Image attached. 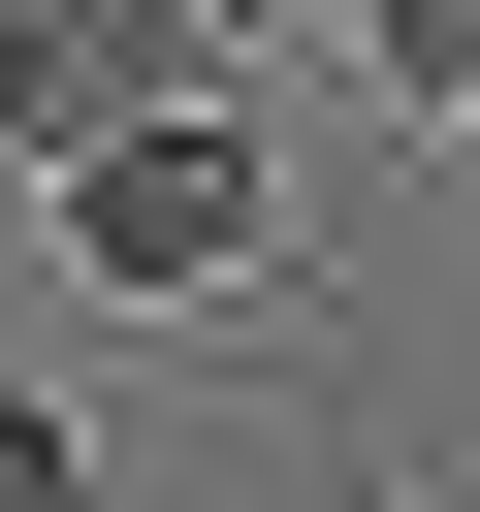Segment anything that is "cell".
<instances>
[{
  "instance_id": "obj_5",
  "label": "cell",
  "mask_w": 480,
  "mask_h": 512,
  "mask_svg": "<svg viewBox=\"0 0 480 512\" xmlns=\"http://www.w3.org/2000/svg\"><path fill=\"white\" fill-rule=\"evenodd\" d=\"M224 32H288V0H224Z\"/></svg>"
},
{
  "instance_id": "obj_1",
  "label": "cell",
  "mask_w": 480,
  "mask_h": 512,
  "mask_svg": "<svg viewBox=\"0 0 480 512\" xmlns=\"http://www.w3.org/2000/svg\"><path fill=\"white\" fill-rule=\"evenodd\" d=\"M64 256H96V288H256V256H288V160H256V96H160L128 160H64Z\"/></svg>"
},
{
  "instance_id": "obj_4",
  "label": "cell",
  "mask_w": 480,
  "mask_h": 512,
  "mask_svg": "<svg viewBox=\"0 0 480 512\" xmlns=\"http://www.w3.org/2000/svg\"><path fill=\"white\" fill-rule=\"evenodd\" d=\"M0 512H96V448H64V416H32V384H0Z\"/></svg>"
},
{
  "instance_id": "obj_3",
  "label": "cell",
  "mask_w": 480,
  "mask_h": 512,
  "mask_svg": "<svg viewBox=\"0 0 480 512\" xmlns=\"http://www.w3.org/2000/svg\"><path fill=\"white\" fill-rule=\"evenodd\" d=\"M352 32H384V96H448V128H480V0H352Z\"/></svg>"
},
{
  "instance_id": "obj_2",
  "label": "cell",
  "mask_w": 480,
  "mask_h": 512,
  "mask_svg": "<svg viewBox=\"0 0 480 512\" xmlns=\"http://www.w3.org/2000/svg\"><path fill=\"white\" fill-rule=\"evenodd\" d=\"M224 0H0V160H128L160 96H224Z\"/></svg>"
}]
</instances>
